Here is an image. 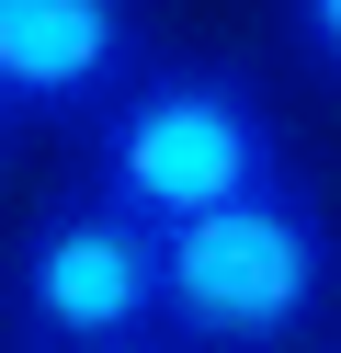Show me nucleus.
<instances>
[{"label": "nucleus", "mask_w": 341, "mask_h": 353, "mask_svg": "<svg viewBox=\"0 0 341 353\" xmlns=\"http://www.w3.org/2000/svg\"><path fill=\"white\" fill-rule=\"evenodd\" d=\"M80 137H91V194L125 205L136 228H194L296 171L273 92L227 57H148Z\"/></svg>", "instance_id": "f257e3e1"}, {"label": "nucleus", "mask_w": 341, "mask_h": 353, "mask_svg": "<svg viewBox=\"0 0 341 353\" xmlns=\"http://www.w3.org/2000/svg\"><path fill=\"white\" fill-rule=\"evenodd\" d=\"M341 285V228L307 171L239 194V205L159 228V330L182 353H285Z\"/></svg>", "instance_id": "f03ea898"}, {"label": "nucleus", "mask_w": 341, "mask_h": 353, "mask_svg": "<svg viewBox=\"0 0 341 353\" xmlns=\"http://www.w3.org/2000/svg\"><path fill=\"white\" fill-rule=\"evenodd\" d=\"M0 307H12L23 353H114V342H171L159 330V228H136L103 194H57L23 216L12 262H0Z\"/></svg>", "instance_id": "7ed1b4c3"}, {"label": "nucleus", "mask_w": 341, "mask_h": 353, "mask_svg": "<svg viewBox=\"0 0 341 353\" xmlns=\"http://www.w3.org/2000/svg\"><path fill=\"white\" fill-rule=\"evenodd\" d=\"M148 57L136 0H0V92L23 125H91Z\"/></svg>", "instance_id": "20e7f679"}, {"label": "nucleus", "mask_w": 341, "mask_h": 353, "mask_svg": "<svg viewBox=\"0 0 341 353\" xmlns=\"http://www.w3.org/2000/svg\"><path fill=\"white\" fill-rule=\"evenodd\" d=\"M285 46L307 57V80L341 92V0H285Z\"/></svg>", "instance_id": "39448f33"}, {"label": "nucleus", "mask_w": 341, "mask_h": 353, "mask_svg": "<svg viewBox=\"0 0 341 353\" xmlns=\"http://www.w3.org/2000/svg\"><path fill=\"white\" fill-rule=\"evenodd\" d=\"M12 137H23V114H12V92H0V148H12Z\"/></svg>", "instance_id": "423d86ee"}, {"label": "nucleus", "mask_w": 341, "mask_h": 353, "mask_svg": "<svg viewBox=\"0 0 341 353\" xmlns=\"http://www.w3.org/2000/svg\"><path fill=\"white\" fill-rule=\"evenodd\" d=\"M114 353H182V342H114Z\"/></svg>", "instance_id": "0eeeda50"}]
</instances>
